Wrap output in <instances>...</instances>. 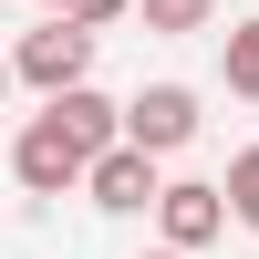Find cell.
Masks as SVG:
<instances>
[{"instance_id": "cell-1", "label": "cell", "mask_w": 259, "mask_h": 259, "mask_svg": "<svg viewBox=\"0 0 259 259\" xmlns=\"http://www.w3.org/2000/svg\"><path fill=\"white\" fill-rule=\"evenodd\" d=\"M94 41L104 31H83V21H41V31H21L11 41V83H31V94H62V83H83V73H94Z\"/></svg>"}, {"instance_id": "cell-2", "label": "cell", "mask_w": 259, "mask_h": 259, "mask_svg": "<svg viewBox=\"0 0 259 259\" xmlns=\"http://www.w3.org/2000/svg\"><path fill=\"white\" fill-rule=\"evenodd\" d=\"M197 83H145L135 104H124V145H145V156H177V145H197Z\"/></svg>"}, {"instance_id": "cell-3", "label": "cell", "mask_w": 259, "mask_h": 259, "mask_svg": "<svg viewBox=\"0 0 259 259\" xmlns=\"http://www.w3.org/2000/svg\"><path fill=\"white\" fill-rule=\"evenodd\" d=\"M156 187H166V177H156V156H145V145H124V135L83 166V197H94L104 218H145V207H156Z\"/></svg>"}, {"instance_id": "cell-4", "label": "cell", "mask_w": 259, "mask_h": 259, "mask_svg": "<svg viewBox=\"0 0 259 259\" xmlns=\"http://www.w3.org/2000/svg\"><path fill=\"white\" fill-rule=\"evenodd\" d=\"M83 166H94V156H83V145L62 135L52 114H31V124H21V145H11V177L31 187V197H62V187H83Z\"/></svg>"}, {"instance_id": "cell-5", "label": "cell", "mask_w": 259, "mask_h": 259, "mask_svg": "<svg viewBox=\"0 0 259 259\" xmlns=\"http://www.w3.org/2000/svg\"><path fill=\"white\" fill-rule=\"evenodd\" d=\"M156 228H166V249H207L228 228V197L207 177H177V187H156Z\"/></svg>"}, {"instance_id": "cell-6", "label": "cell", "mask_w": 259, "mask_h": 259, "mask_svg": "<svg viewBox=\"0 0 259 259\" xmlns=\"http://www.w3.org/2000/svg\"><path fill=\"white\" fill-rule=\"evenodd\" d=\"M135 21L156 41H187V31H218V0H135Z\"/></svg>"}, {"instance_id": "cell-7", "label": "cell", "mask_w": 259, "mask_h": 259, "mask_svg": "<svg viewBox=\"0 0 259 259\" xmlns=\"http://www.w3.org/2000/svg\"><path fill=\"white\" fill-rule=\"evenodd\" d=\"M218 62H228V94L259 104V21H228V31H218Z\"/></svg>"}, {"instance_id": "cell-8", "label": "cell", "mask_w": 259, "mask_h": 259, "mask_svg": "<svg viewBox=\"0 0 259 259\" xmlns=\"http://www.w3.org/2000/svg\"><path fill=\"white\" fill-rule=\"evenodd\" d=\"M218 197H228V218H239V228H259V145H239V156H228Z\"/></svg>"}, {"instance_id": "cell-9", "label": "cell", "mask_w": 259, "mask_h": 259, "mask_svg": "<svg viewBox=\"0 0 259 259\" xmlns=\"http://www.w3.org/2000/svg\"><path fill=\"white\" fill-rule=\"evenodd\" d=\"M124 11H135V0H62V21H83V31H114Z\"/></svg>"}, {"instance_id": "cell-10", "label": "cell", "mask_w": 259, "mask_h": 259, "mask_svg": "<svg viewBox=\"0 0 259 259\" xmlns=\"http://www.w3.org/2000/svg\"><path fill=\"white\" fill-rule=\"evenodd\" d=\"M0 94H11V52H0Z\"/></svg>"}, {"instance_id": "cell-11", "label": "cell", "mask_w": 259, "mask_h": 259, "mask_svg": "<svg viewBox=\"0 0 259 259\" xmlns=\"http://www.w3.org/2000/svg\"><path fill=\"white\" fill-rule=\"evenodd\" d=\"M156 259H197V249H156Z\"/></svg>"}]
</instances>
